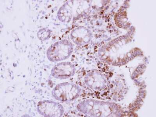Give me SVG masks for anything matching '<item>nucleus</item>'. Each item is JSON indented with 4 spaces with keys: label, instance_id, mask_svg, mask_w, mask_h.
Segmentation results:
<instances>
[{
    "label": "nucleus",
    "instance_id": "nucleus-1",
    "mask_svg": "<svg viewBox=\"0 0 156 117\" xmlns=\"http://www.w3.org/2000/svg\"><path fill=\"white\" fill-rule=\"evenodd\" d=\"M73 50L72 44L67 40L57 41L49 47L46 53L47 57L50 62H61L68 58Z\"/></svg>",
    "mask_w": 156,
    "mask_h": 117
},
{
    "label": "nucleus",
    "instance_id": "nucleus-2",
    "mask_svg": "<svg viewBox=\"0 0 156 117\" xmlns=\"http://www.w3.org/2000/svg\"><path fill=\"white\" fill-rule=\"evenodd\" d=\"M80 90L77 87L70 84H58L51 91L53 97L58 101L65 102L75 99L79 97Z\"/></svg>",
    "mask_w": 156,
    "mask_h": 117
},
{
    "label": "nucleus",
    "instance_id": "nucleus-3",
    "mask_svg": "<svg viewBox=\"0 0 156 117\" xmlns=\"http://www.w3.org/2000/svg\"><path fill=\"white\" fill-rule=\"evenodd\" d=\"M37 108L40 115L46 117H61L64 113L62 105L53 100H40L37 103Z\"/></svg>",
    "mask_w": 156,
    "mask_h": 117
},
{
    "label": "nucleus",
    "instance_id": "nucleus-4",
    "mask_svg": "<svg viewBox=\"0 0 156 117\" xmlns=\"http://www.w3.org/2000/svg\"><path fill=\"white\" fill-rule=\"evenodd\" d=\"M73 65L69 62L59 63L55 65L51 71V75L54 78L65 79L72 76L74 73Z\"/></svg>",
    "mask_w": 156,
    "mask_h": 117
},
{
    "label": "nucleus",
    "instance_id": "nucleus-5",
    "mask_svg": "<svg viewBox=\"0 0 156 117\" xmlns=\"http://www.w3.org/2000/svg\"><path fill=\"white\" fill-rule=\"evenodd\" d=\"M52 34V31L48 28H43L37 32V38L40 41H44L49 40Z\"/></svg>",
    "mask_w": 156,
    "mask_h": 117
},
{
    "label": "nucleus",
    "instance_id": "nucleus-6",
    "mask_svg": "<svg viewBox=\"0 0 156 117\" xmlns=\"http://www.w3.org/2000/svg\"><path fill=\"white\" fill-rule=\"evenodd\" d=\"M103 71H105V69H103Z\"/></svg>",
    "mask_w": 156,
    "mask_h": 117
},
{
    "label": "nucleus",
    "instance_id": "nucleus-7",
    "mask_svg": "<svg viewBox=\"0 0 156 117\" xmlns=\"http://www.w3.org/2000/svg\"><path fill=\"white\" fill-rule=\"evenodd\" d=\"M111 87H112V86H112V85H111Z\"/></svg>",
    "mask_w": 156,
    "mask_h": 117
}]
</instances>
